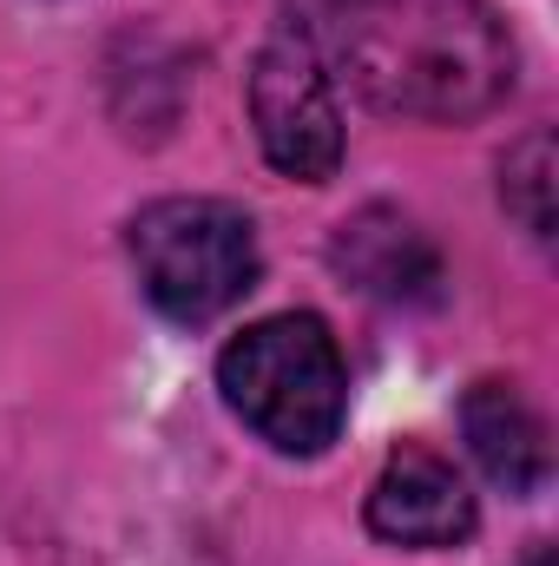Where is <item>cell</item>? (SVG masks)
I'll return each mask as SVG.
<instances>
[{"instance_id":"obj_4","label":"cell","mask_w":559,"mask_h":566,"mask_svg":"<svg viewBox=\"0 0 559 566\" xmlns=\"http://www.w3.org/2000/svg\"><path fill=\"white\" fill-rule=\"evenodd\" d=\"M244 106H251V133L264 145V158L296 185H329L342 165V106H336V80L323 66V53L296 33L277 27L244 80Z\"/></svg>"},{"instance_id":"obj_1","label":"cell","mask_w":559,"mask_h":566,"mask_svg":"<svg viewBox=\"0 0 559 566\" xmlns=\"http://www.w3.org/2000/svg\"><path fill=\"white\" fill-rule=\"evenodd\" d=\"M296 33L376 113L467 126L514 93V33L487 0H289Z\"/></svg>"},{"instance_id":"obj_3","label":"cell","mask_w":559,"mask_h":566,"mask_svg":"<svg viewBox=\"0 0 559 566\" xmlns=\"http://www.w3.org/2000/svg\"><path fill=\"white\" fill-rule=\"evenodd\" d=\"M126 258H133L145 303L178 329H204V323L231 316L257 290V271H264L257 224L231 198H158V205H145L126 224Z\"/></svg>"},{"instance_id":"obj_6","label":"cell","mask_w":559,"mask_h":566,"mask_svg":"<svg viewBox=\"0 0 559 566\" xmlns=\"http://www.w3.org/2000/svg\"><path fill=\"white\" fill-rule=\"evenodd\" d=\"M329 264L336 277L389 310H434L447 296V264L434 238L395 205H362L329 231Z\"/></svg>"},{"instance_id":"obj_2","label":"cell","mask_w":559,"mask_h":566,"mask_svg":"<svg viewBox=\"0 0 559 566\" xmlns=\"http://www.w3.org/2000/svg\"><path fill=\"white\" fill-rule=\"evenodd\" d=\"M218 396L277 454H323L349 416V363L323 316L277 310L218 349Z\"/></svg>"},{"instance_id":"obj_8","label":"cell","mask_w":559,"mask_h":566,"mask_svg":"<svg viewBox=\"0 0 559 566\" xmlns=\"http://www.w3.org/2000/svg\"><path fill=\"white\" fill-rule=\"evenodd\" d=\"M553 178H559V158H553V133L547 126H534V133H520L507 145V158H500V205L534 244H553L559 231Z\"/></svg>"},{"instance_id":"obj_7","label":"cell","mask_w":559,"mask_h":566,"mask_svg":"<svg viewBox=\"0 0 559 566\" xmlns=\"http://www.w3.org/2000/svg\"><path fill=\"white\" fill-rule=\"evenodd\" d=\"M461 434H467L474 468L500 494H514V501L547 494V481H553V441H547V422H540V409L527 402L520 382H500V376L474 382L461 396Z\"/></svg>"},{"instance_id":"obj_5","label":"cell","mask_w":559,"mask_h":566,"mask_svg":"<svg viewBox=\"0 0 559 566\" xmlns=\"http://www.w3.org/2000/svg\"><path fill=\"white\" fill-rule=\"evenodd\" d=\"M362 521L376 541L389 547H415V554H441V547H467L481 527V501L461 481V468L434 448H395L362 501Z\"/></svg>"}]
</instances>
